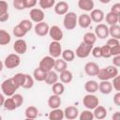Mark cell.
Masks as SVG:
<instances>
[{"label": "cell", "mask_w": 120, "mask_h": 120, "mask_svg": "<svg viewBox=\"0 0 120 120\" xmlns=\"http://www.w3.org/2000/svg\"><path fill=\"white\" fill-rule=\"evenodd\" d=\"M82 104H83V106L86 109L93 110V109H95L99 104V99H98V98L96 95L88 93L87 95H85L83 97V98H82Z\"/></svg>", "instance_id": "5"}, {"label": "cell", "mask_w": 120, "mask_h": 120, "mask_svg": "<svg viewBox=\"0 0 120 120\" xmlns=\"http://www.w3.org/2000/svg\"><path fill=\"white\" fill-rule=\"evenodd\" d=\"M112 101L116 106H120V91H116L112 98Z\"/></svg>", "instance_id": "52"}, {"label": "cell", "mask_w": 120, "mask_h": 120, "mask_svg": "<svg viewBox=\"0 0 120 120\" xmlns=\"http://www.w3.org/2000/svg\"><path fill=\"white\" fill-rule=\"evenodd\" d=\"M107 46H109L110 48H112L114 46H117V45H120V41L119 39L117 38H111L107 40V43H106Z\"/></svg>", "instance_id": "48"}, {"label": "cell", "mask_w": 120, "mask_h": 120, "mask_svg": "<svg viewBox=\"0 0 120 120\" xmlns=\"http://www.w3.org/2000/svg\"><path fill=\"white\" fill-rule=\"evenodd\" d=\"M107 113H108V112H107L106 108L99 104L95 109H93V115H94V118H96V119H98V120L104 119L107 116Z\"/></svg>", "instance_id": "20"}, {"label": "cell", "mask_w": 120, "mask_h": 120, "mask_svg": "<svg viewBox=\"0 0 120 120\" xmlns=\"http://www.w3.org/2000/svg\"><path fill=\"white\" fill-rule=\"evenodd\" d=\"M112 119H114V120H119V119H120V112H115L114 114L112 115Z\"/></svg>", "instance_id": "55"}, {"label": "cell", "mask_w": 120, "mask_h": 120, "mask_svg": "<svg viewBox=\"0 0 120 120\" xmlns=\"http://www.w3.org/2000/svg\"><path fill=\"white\" fill-rule=\"evenodd\" d=\"M63 24L66 29L68 30H73L76 25L78 24V17L75 12H67L64 15Z\"/></svg>", "instance_id": "3"}, {"label": "cell", "mask_w": 120, "mask_h": 120, "mask_svg": "<svg viewBox=\"0 0 120 120\" xmlns=\"http://www.w3.org/2000/svg\"><path fill=\"white\" fill-rule=\"evenodd\" d=\"M100 50H101V57L103 58H110L112 56V53H111V48L109 46H107L106 44L101 46L100 47Z\"/></svg>", "instance_id": "44"}, {"label": "cell", "mask_w": 120, "mask_h": 120, "mask_svg": "<svg viewBox=\"0 0 120 120\" xmlns=\"http://www.w3.org/2000/svg\"><path fill=\"white\" fill-rule=\"evenodd\" d=\"M109 36H111L112 38H120V26L118 24H113V25H110L109 27Z\"/></svg>", "instance_id": "35"}, {"label": "cell", "mask_w": 120, "mask_h": 120, "mask_svg": "<svg viewBox=\"0 0 120 120\" xmlns=\"http://www.w3.org/2000/svg\"><path fill=\"white\" fill-rule=\"evenodd\" d=\"M84 89L87 93H90V94H94L96 93L98 90V82H96L95 80H90V81H87L85 83H84Z\"/></svg>", "instance_id": "25"}, {"label": "cell", "mask_w": 120, "mask_h": 120, "mask_svg": "<svg viewBox=\"0 0 120 120\" xmlns=\"http://www.w3.org/2000/svg\"><path fill=\"white\" fill-rule=\"evenodd\" d=\"M98 91L103 95H109L112 91V85L110 81H100L98 83Z\"/></svg>", "instance_id": "19"}, {"label": "cell", "mask_w": 120, "mask_h": 120, "mask_svg": "<svg viewBox=\"0 0 120 120\" xmlns=\"http://www.w3.org/2000/svg\"><path fill=\"white\" fill-rule=\"evenodd\" d=\"M11 40L9 33L4 29H0V45H8Z\"/></svg>", "instance_id": "31"}, {"label": "cell", "mask_w": 120, "mask_h": 120, "mask_svg": "<svg viewBox=\"0 0 120 120\" xmlns=\"http://www.w3.org/2000/svg\"><path fill=\"white\" fill-rule=\"evenodd\" d=\"M111 11L115 13L116 15H120V4L119 3H115L112 5V7L111 8Z\"/></svg>", "instance_id": "51"}, {"label": "cell", "mask_w": 120, "mask_h": 120, "mask_svg": "<svg viewBox=\"0 0 120 120\" xmlns=\"http://www.w3.org/2000/svg\"><path fill=\"white\" fill-rule=\"evenodd\" d=\"M58 79H59V76H58L57 72H56V71H53V70L52 69V70H50V71L47 72L46 78H45L44 82H45L47 84H49V85H52L53 83H55V82L58 81Z\"/></svg>", "instance_id": "24"}, {"label": "cell", "mask_w": 120, "mask_h": 120, "mask_svg": "<svg viewBox=\"0 0 120 120\" xmlns=\"http://www.w3.org/2000/svg\"><path fill=\"white\" fill-rule=\"evenodd\" d=\"M112 65L114 67H116V68L120 67V54L113 56V58H112Z\"/></svg>", "instance_id": "54"}, {"label": "cell", "mask_w": 120, "mask_h": 120, "mask_svg": "<svg viewBox=\"0 0 120 120\" xmlns=\"http://www.w3.org/2000/svg\"><path fill=\"white\" fill-rule=\"evenodd\" d=\"M61 56H62V59H64L66 62H71L75 58V52L70 49H66L62 51Z\"/></svg>", "instance_id": "33"}, {"label": "cell", "mask_w": 120, "mask_h": 120, "mask_svg": "<svg viewBox=\"0 0 120 120\" xmlns=\"http://www.w3.org/2000/svg\"><path fill=\"white\" fill-rule=\"evenodd\" d=\"M111 53H112V56L120 54V45H117V46L111 48Z\"/></svg>", "instance_id": "53"}, {"label": "cell", "mask_w": 120, "mask_h": 120, "mask_svg": "<svg viewBox=\"0 0 120 120\" xmlns=\"http://www.w3.org/2000/svg\"><path fill=\"white\" fill-rule=\"evenodd\" d=\"M24 115L27 119H36L38 115V110L35 106H28L24 111Z\"/></svg>", "instance_id": "26"}, {"label": "cell", "mask_w": 120, "mask_h": 120, "mask_svg": "<svg viewBox=\"0 0 120 120\" xmlns=\"http://www.w3.org/2000/svg\"><path fill=\"white\" fill-rule=\"evenodd\" d=\"M54 58L52 57L51 55H47V56H44L40 62H39V65H38V68L40 69H42L43 71L45 72H48L50 70H52L53 68V66H54Z\"/></svg>", "instance_id": "7"}, {"label": "cell", "mask_w": 120, "mask_h": 120, "mask_svg": "<svg viewBox=\"0 0 120 120\" xmlns=\"http://www.w3.org/2000/svg\"><path fill=\"white\" fill-rule=\"evenodd\" d=\"M92 23V20L87 13H83L79 16L78 18V24L82 28H88Z\"/></svg>", "instance_id": "21"}, {"label": "cell", "mask_w": 120, "mask_h": 120, "mask_svg": "<svg viewBox=\"0 0 120 120\" xmlns=\"http://www.w3.org/2000/svg\"><path fill=\"white\" fill-rule=\"evenodd\" d=\"M11 98H13V100H14V102H15V104L17 105L18 108L22 105V103H23V97H22L21 94H16V93H15L14 95L11 96Z\"/></svg>", "instance_id": "45"}, {"label": "cell", "mask_w": 120, "mask_h": 120, "mask_svg": "<svg viewBox=\"0 0 120 120\" xmlns=\"http://www.w3.org/2000/svg\"><path fill=\"white\" fill-rule=\"evenodd\" d=\"M3 107L8 110V111H14L15 109H17V105L15 104L13 98L11 97H8V98H5V101H4V104H3Z\"/></svg>", "instance_id": "36"}, {"label": "cell", "mask_w": 120, "mask_h": 120, "mask_svg": "<svg viewBox=\"0 0 120 120\" xmlns=\"http://www.w3.org/2000/svg\"><path fill=\"white\" fill-rule=\"evenodd\" d=\"M24 77H25V74L24 73L19 72V73H16L11 79L13 80V82H15V84L20 88V87L22 86V83L24 82Z\"/></svg>", "instance_id": "39"}, {"label": "cell", "mask_w": 120, "mask_h": 120, "mask_svg": "<svg viewBox=\"0 0 120 120\" xmlns=\"http://www.w3.org/2000/svg\"><path fill=\"white\" fill-rule=\"evenodd\" d=\"M107 24L109 25H113V24H117V22H119V15H116L115 13L110 11L109 13H107L104 17Z\"/></svg>", "instance_id": "29"}, {"label": "cell", "mask_w": 120, "mask_h": 120, "mask_svg": "<svg viewBox=\"0 0 120 120\" xmlns=\"http://www.w3.org/2000/svg\"><path fill=\"white\" fill-rule=\"evenodd\" d=\"M91 53L95 58H100L101 57V50L99 46L97 47H93L91 50Z\"/></svg>", "instance_id": "49"}, {"label": "cell", "mask_w": 120, "mask_h": 120, "mask_svg": "<svg viewBox=\"0 0 120 120\" xmlns=\"http://www.w3.org/2000/svg\"><path fill=\"white\" fill-rule=\"evenodd\" d=\"M29 16H30L31 21L34 22H37V23L42 22L45 18V14H44L43 9L37 8H31L30 12H29Z\"/></svg>", "instance_id": "9"}, {"label": "cell", "mask_w": 120, "mask_h": 120, "mask_svg": "<svg viewBox=\"0 0 120 120\" xmlns=\"http://www.w3.org/2000/svg\"><path fill=\"white\" fill-rule=\"evenodd\" d=\"M61 103H62V100H61L60 96H58V95L52 94V96H50V98L48 99V106L51 109L59 108L60 105H61Z\"/></svg>", "instance_id": "22"}, {"label": "cell", "mask_w": 120, "mask_h": 120, "mask_svg": "<svg viewBox=\"0 0 120 120\" xmlns=\"http://www.w3.org/2000/svg\"><path fill=\"white\" fill-rule=\"evenodd\" d=\"M9 19L8 5L7 1L0 0V22H5Z\"/></svg>", "instance_id": "16"}, {"label": "cell", "mask_w": 120, "mask_h": 120, "mask_svg": "<svg viewBox=\"0 0 120 120\" xmlns=\"http://www.w3.org/2000/svg\"><path fill=\"white\" fill-rule=\"evenodd\" d=\"M83 42L88 44V45H94L97 41V36L95 35V33L93 32H87L83 35V38H82Z\"/></svg>", "instance_id": "32"}, {"label": "cell", "mask_w": 120, "mask_h": 120, "mask_svg": "<svg viewBox=\"0 0 120 120\" xmlns=\"http://www.w3.org/2000/svg\"><path fill=\"white\" fill-rule=\"evenodd\" d=\"M34 86V78L33 76L29 75V74H25V77H24V82L22 83V88L24 89H30Z\"/></svg>", "instance_id": "41"}, {"label": "cell", "mask_w": 120, "mask_h": 120, "mask_svg": "<svg viewBox=\"0 0 120 120\" xmlns=\"http://www.w3.org/2000/svg\"><path fill=\"white\" fill-rule=\"evenodd\" d=\"M92 22H97V23H99L101 22L103 20H104V17H105V14L104 12L99 9V8H93L91 11H90V14H89Z\"/></svg>", "instance_id": "17"}, {"label": "cell", "mask_w": 120, "mask_h": 120, "mask_svg": "<svg viewBox=\"0 0 120 120\" xmlns=\"http://www.w3.org/2000/svg\"><path fill=\"white\" fill-rule=\"evenodd\" d=\"M49 29H50L49 24L47 22H43V21L40 22H38L34 26V30H35L36 35H38L39 37H45L46 35H48Z\"/></svg>", "instance_id": "12"}, {"label": "cell", "mask_w": 120, "mask_h": 120, "mask_svg": "<svg viewBox=\"0 0 120 120\" xmlns=\"http://www.w3.org/2000/svg\"><path fill=\"white\" fill-rule=\"evenodd\" d=\"M79 119L80 120H93L94 119V115H93V112H91V110H84L82 112H79Z\"/></svg>", "instance_id": "42"}, {"label": "cell", "mask_w": 120, "mask_h": 120, "mask_svg": "<svg viewBox=\"0 0 120 120\" xmlns=\"http://www.w3.org/2000/svg\"><path fill=\"white\" fill-rule=\"evenodd\" d=\"M1 119H2V116H1V115H0V120H1Z\"/></svg>", "instance_id": "59"}, {"label": "cell", "mask_w": 120, "mask_h": 120, "mask_svg": "<svg viewBox=\"0 0 120 120\" xmlns=\"http://www.w3.org/2000/svg\"><path fill=\"white\" fill-rule=\"evenodd\" d=\"M49 36L54 41H61L64 37V33L62 29L58 25H52L49 29Z\"/></svg>", "instance_id": "10"}, {"label": "cell", "mask_w": 120, "mask_h": 120, "mask_svg": "<svg viewBox=\"0 0 120 120\" xmlns=\"http://www.w3.org/2000/svg\"><path fill=\"white\" fill-rule=\"evenodd\" d=\"M21 64V57L18 53H10L8 54L4 61V67L8 69H13L17 68Z\"/></svg>", "instance_id": "4"}, {"label": "cell", "mask_w": 120, "mask_h": 120, "mask_svg": "<svg viewBox=\"0 0 120 120\" xmlns=\"http://www.w3.org/2000/svg\"><path fill=\"white\" fill-rule=\"evenodd\" d=\"M79 116V110L75 106H68L64 110V118L74 120Z\"/></svg>", "instance_id": "15"}, {"label": "cell", "mask_w": 120, "mask_h": 120, "mask_svg": "<svg viewBox=\"0 0 120 120\" xmlns=\"http://www.w3.org/2000/svg\"><path fill=\"white\" fill-rule=\"evenodd\" d=\"M22 30H24L26 33H28L32 28H33V22L32 21L30 20H27V19H24V20H22L19 24H18Z\"/></svg>", "instance_id": "38"}, {"label": "cell", "mask_w": 120, "mask_h": 120, "mask_svg": "<svg viewBox=\"0 0 120 120\" xmlns=\"http://www.w3.org/2000/svg\"><path fill=\"white\" fill-rule=\"evenodd\" d=\"M13 50L18 54H24L27 51V43L22 38H18L13 44Z\"/></svg>", "instance_id": "13"}, {"label": "cell", "mask_w": 120, "mask_h": 120, "mask_svg": "<svg viewBox=\"0 0 120 120\" xmlns=\"http://www.w3.org/2000/svg\"><path fill=\"white\" fill-rule=\"evenodd\" d=\"M59 78H60L61 82H63V83H69L72 81V79H73V75H72V72L69 71L67 68V69L63 70L62 72H60Z\"/></svg>", "instance_id": "30"}, {"label": "cell", "mask_w": 120, "mask_h": 120, "mask_svg": "<svg viewBox=\"0 0 120 120\" xmlns=\"http://www.w3.org/2000/svg\"><path fill=\"white\" fill-rule=\"evenodd\" d=\"M100 3H102V4H108V3H110L112 0H98Z\"/></svg>", "instance_id": "57"}, {"label": "cell", "mask_w": 120, "mask_h": 120, "mask_svg": "<svg viewBox=\"0 0 120 120\" xmlns=\"http://www.w3.org/2000/svg\"><path fill=\"white\" fill-rule=\"evenodd\" d=\"M24 2H25L26 8H33L38 4V0H24Z\"/></svg>", "instance_id": "50"}, {"label": "cell", "mask_w": 120, "mask_h": 120, "mask_svg": "<svg viewBox=\"0 0 120 120\" xmlns=\"http://www.w3.org/2000/svg\"><path fill=\"white\" fill-rule=\"evenodd\" d=\"M1 89H2V92L5 96L11 97L12 95L15 94V92L19 89V87L15 84L13 80L11 78H9V79L3 81V82L1 83Z\"/></svg>", "instance_id": "2"}, {"label": "cell", "mask_w": 120, "mask_h": 120, "mask_svg": "<svg viewBox=\"0 0 120 120\" xmlns=\"http://www.w3.org/2000/svg\"><path fill=\"white\" fill-rule=\"evenodd\" d=\"M52 94L54 95H58V96H61L64 91H65V86H64V83L63 82H55L52 84Z\"/></svg>", "instance_id": "37"}, {"label": "cell", "mask_w": 120, "mask_h": 120, "mask_svg": "<svg viewBox=\"0 0 120 120\" xmlns=\"http://www.w3.org/2000/svg\"><path fill=\"white\" fill-rule=\"evenodd\" d=\"M64 118V111L60 108L52 109V111L49 113V119L50 120H62Z\"/></svg>", "instance_id": "27"}, {"label": "cell", "mask_w": 120, "mask_h": 120, "mask_svg": "<svg viewBox=\"0 0 120 120\" xmlns=\"http://www.w3.org/2000/svg\"><path fill=\"white\" fill-rule=\"evenodd\" d=\"M69 5L65 1H60L54 5V12L57 15H65L67 12H68Z\"/></svg>", "instance_id": "18"}, {"label": "cell", "mask_w": 120, "mask_h": 120, "mask_svg": "<svg viewBox=\"0 0 120 120\" xmlns=\"http://www.w3.org/2000/svg\"><path fill=\"white\" fill-rule=\"evenodd\" d=\"M3 68H4V63H3V62L0 60V72L3 70Z\"/></svg>", "instance_id": "58"}, {"label": "cell", "mask_w": 120, "mask_h": 120, "mask_svg": "<svg viewBox=\"0 0 120 120\" xmlns=\"http://www.w3.org/2000/svg\"><path fill=\"white\" fill-rule=\"evenodd\" d=\"M118 75V68L112 66H108L104 68H99L97 76L100 81H110Z\"/></svg>", "instance_id": "1"}, {"label": "cell", "mask_w": 120, "mask_h": 120, "mask_svg": "<svg viewBox=\"0 0 120 120\" xmlns=\"http://www.w3.org/2000/svg\"><path fill=\"white\" fill-rule=\"evenodd\" d=\"M78 7L82 10L91 11L95 7V3L93 0H78Z\"/></svg>", "instance_id": "23"}, {"label": "cell", "mask_w": 120, "mask_h": 120, "mask_svg": "<svg viewBox=\"0 0 120 120\" xmlns=\"http://www.w3.org/2000/svg\"><path fill=\"white\" fill-rule=\"evenodd\" d=\"M38 5L41 9H49L54 7L55 0H38Z\"/></svg>", "instance_id": "40"}, {"label": "cell", "mask_w": 120, "mask_h": 120, "mask_svg": "<svg viewBox=\"0 0 120 120\" xmlns=\"http://www.w3.org/2000/svg\"><path fill=\"white\" fill-rule=\"evenodd\" d=\"M92 48H93V45H88L82 41L80 43V45L77 47L76 51L74 52L75 56H77L79 58H86L89 56Z\"/></svg>", "instance_id": "6"}, {"label": "cell", "mask_w": 120, "mask_h": 120, "mask_svg": "<svg viewBox=\"0 0 120 120\" xmlns=\"http://www.w3.org/2000/svg\"><path fill=\"white\" fill-rule=\"evenodd\" d=\"M98 70H99L98 65L97 63L93 62V61L87 62V63L84 65V72H85V74L88 75V76H91V77L97 76Z\"/></svg>", "instance_id": "14"}, {"label": "cell", "mask_w": 120, "mask_h": 120, "mask_svg": "<svg viewBox=\"0 0 120 120\" xmlns=\"http://www.w3.org/2000/svg\"><path fill=\"white\" fill-rule=\"evenodd\" d=\"M53 68L56 72H62L63 70L67 69L68 68V64L67 62L62 59V58H56L54 60V66H53Z\"/></svg>", "instance_id": "28"}, {"label": "cell", "mask_w": 120, "mask_h": 120, "mask_svg": "<svg viewBox=\"0 0 120 120\" xmlns=\"http://www.w3.org/2000/svg\"><path fill=\"white\" fill-rule=\"evenodd\" d=\"M112 80V88L116 91H120V77H119V75L115 76Z\"/></svg>", "instance_id": "47"}, {"label": "cell", "mask_w": 120, "mask_h": 120, "mask_svg": "<svg viewBox=\"0 0 120 120\" xmlns=\"http://www.w3.org/2000/svg\"><path fill=\"white\" fill-rule=\"evenodd\" d=\"M4 101H5V97H4V95H3V94H0V107H2V106H3Z\"/></svg>", "instance_id": "56"}, {"label": "cell", "mask_w": 120, "mask_h": 120, "mask_svg": "<svg viewBox=\"0 0 120 120\" xmlns=\"http://www.w3.org/2000/svg\"><path fill=\"white\" fill-rule=\"evenodd\" d=\"M46 74H47V72L43 71L39 68H37L34 69L33 78H34V80H36L38 82H44V80L46 78Z\"/></svg>", "instance_id": "34"}, {"label": "cell", "mask_w": 120, "mask_h": 120, "mask_svg": "<svg viewBox=\"0 0 120 120\" xmlns=\"http://www.w3.org/2000/svg\"><path fill=\"white\" fill-rule=\"evenodd\" d=\"M62 46L60 44V41H54L52 40L49 45V55L53 57L54 59L59 58L62 53Z\"/></svg>", "instance_id": "8"}, {"label": "cell", "mask_w": 120, "mask_h": 120, "mask_svg": "<svg viewBox=\"0 0 120 120\" xmlns=\"http://www.w3.org/2000/svg\"><path fill=\"white\" fill-rule=\"evenodd\" d=\"M13 7L17 10H22L26 8L24 0H13Z\"/></svg>", "instance_id": "46"}, {"label": "cell", "mask_w": 120, "mask_h": 120, "mask_svg": "<svg viewBox=\"0 0 120 120\" xmlns=\"http://www.w3.org/2000/svg\"><path fill=\"white\" fill-rule=\"evenodd\" d=\"M95 35L100 39H105L109 37V27L104 23H98L95 28Z\"/></svg>", "instance_id": "11"}, {"label": "cell", "mask_w": 120, "mask_h": 120, "mask_svg": "<svg viewBox=\"0 0 120 120\" xmlns=\"http://www.w3.org/2000/svg\"><path fill=\"white\" fill-rule=\"evenodd\" d=\"M26 34H27V33H26L24 30H22V29L18 24L13 28V35H14L16 38H23Z\"/></svg>", "instance_id": "43"}]
</instances>
